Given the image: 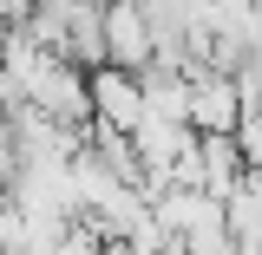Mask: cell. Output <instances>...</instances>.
Returning <instances> with one entry per match:
<instances>
[{
	"instance_id": "obj_1",
	"label": "cell",
	"mask_w": 262,
	"mask_h": 255,
	"mask_svg": "<svg viewBox=\"0 0 262 255\" xmlns=\"http://www.w3.org/2000/svg\"><path fill=\"white\" fill-rule=\"evenodd\" d=\"M105 65H125V72L158 65V27L144 0H105Z\"/></svg>"
},
{
	"instance_id": "obj_5",
	"label": "cell",
	"mask_w": 262,
	"mask_h": 255,
	"mask_svg": "<svg viewBox=\"0 0 262 255\" xmlns=\"http://www.w3.org/2000/svg\"><path fill=\"white\" fill-rule=\"evenodd\" d=\"M249 177V157H243V144H236V131H196V190H210V196H223Z\"/></svg>"
},
{
	"instance_id": "obj_3",
	"label": "cell",
	"mask_w": 262,
	"mask_h": 255,
	"mask_svg": "<svg viewBox=\"0 0 262 255\" xmlns=\"http://www.w3.org/2000/svg\"><path fill=\"white\" fill-rule=\"evenodd\" d=\"M85 79H92V125H112V131H138L144 125V79L138 72L98 65Z\"/></svg>"
},
{
	"instance_id": "obj_4",
	"label": "cell",
	"mask_w": 262,
	"mask_h": 255,
	"mask_svg": "<svg viewBox=\"0 0 262 255\" xmlns=\"http://www.w3.org/2000/svg\"><path fill=\"white\" fill-rule=\"evenodd\" d=\"M243 125V92H236V72H216L203 65L190 72V131H236Z\"/></svg>"
},
{
	"instance_id": "obj_2",
	"label": "cell",
	"mask_w": 262,
	"mask_h": 255,
	"mask_svg": "<svg viewBox=\"0 0 262 255\" xmlns=\"http://www.w3.org/2000/svg\"><path fill=\"white\" fill-rule=\"evenodd\" d=\"M151 216H158V229H164V236H177V242H196V236H216V229H229L223 196L196 190V183H177V190L151 196Z\"/></svg>"
},
{
	"instance_id": "obj_6",
	"label": "cell",
	"mask_w": 262,
	"mask_h": 255,
	"mask_svg": "<svg viewBox=\"0 0 262 255\" xmlns=\"http://www.w3.org/2000/svg\"><path fill=\"white\" fill-rule=\"evenodd\" d=\"M33 242H39L33 216H27L7 190H0V255H33Z\"/></svg>"
}]
</instances>
